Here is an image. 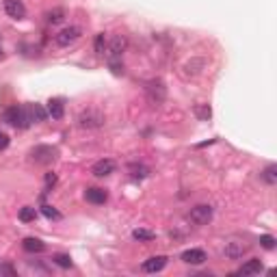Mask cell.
I'll list each match as a JSON object with an SVG mask.
<instances>
[{"label":"cell","instance_id":"cell-9","mask_svg":"<svg viewBox=\"0 0 277 277\" xmlns=\"http://www.w3.org/2000/svg\"><path fill=\"white\" fill-rule=\"evenodd\" d=\"M115 169H117V165H115L113 158H102L91 167V173L95 178H107V175L115 173Z\"/></svg>","mask_w":277,"mask_h":277},{"label":"cell","instance_id":"cell-29","mask_svg":"<svg viewBox=\"0 0 277 277\" xmlns=\"http://www.w3.org/2000/svg\"><path fill=\"white\" fill-rule=\"evenodd\" d=\"M9 143H11V139H9V134L0 130V149H7V148H9Z\"/></svg>","mask_w":277,"mask_h":277},{"label":"cell","instance_id":"cell-12","mask_svg":"<svg viewBox=\"0 0 277 277\" xmlns=\"http://www.w3.org/2000/svg\"><path fill=\"white\" fill-rule=\"evenodd\" d=\"M85 199L89 201V204H95V206H102L107 204L108 199V193L104 189H98V186H91V189L85 191Z\"/></svg>","mask_w":277,"mask_h":277},{"label":"cell","instance_id":"cell-8","mask_svg":"<svg viewBox=\"0 0 277 277\" xmlns=\"http://www.w3.org/2000/svg\"><path fill=\"white\" fill-rule=\"evenodd\" d=\"M80 35H83V28L80 26H67V28H63L61 33L54 35V43H57L59 48H67L78 42Z\"/></svg>","mask_w":277,"mask_h":277},{"label":"cell","instance_id":"cell-18","mask_svg":"<svg viewBox=\"0 0 277 277\" xmlns=\"http://www.w3.org/2000/svg\"><path fill=\"white\" fill-rule=\"evenodd\" d=\"M28 110H31V117L33 122H46L48 117V110L42 107V104H28Z\"/></svg>","mask_w":277,"mask_h":277},{"label":"cell","instance_id":"cell-20","mask_svg":"<svg viewBox=\"0 0 277 277\" xmlns=\"http://www.w3.org/2000/svg\"><path fill=\"white\" fill-rule=\"evenodd\" d=\"M132 238H134V240H139V243H149V240H154V238H156V234H154V232H149V230L139 228V230H134V232H132Z\"/></svg>","mask_w":277,"mask_h":277},{"label":"cell","instance_id":"cell-1","mask_svg":"<svg viewBox=\"0 0 277 277\" xmlns=\"http://www.w3.org/2000/svg\"><path fill=\"white\" fill-rule=\"evenodd\" d=\"M76 124L83 130H98L107 124V115L100 108H83L76 117Z\"/></svg>","mask_w":277,"mask_h":277},{"label":"cell","instance_id":"cell-13","mask_svg":"<svg viewBox=\"0 0 277 277\" xmlns=\"http://www.w3.org/2000/svg\"><path fill=\"white\" fill-rule=\"evenodd\" d=\"M180 260L186 262V264H204L206 260H208V256H206L204 249H186L182 256H180Z\"/></svg>","mask_w":277,"mask_h":277},{"label":"cell","instance_id":"cell-21","mask_svg":"<svg viewBox=\"0 0 277 277\" xmlns=\"http://www.w3.org/2000/svg\"><path fill=\"white\" fill-rule=\"evenodd\" d=\"M46 20H48V24H61L63 20H65V9L57 7V9H52V11H48L46 13Z\"/></svg>","mask_w":277,"mask_h":277},{"label":"cell","instance_id":"cell-5","mask_svg":"<svg viewBox=\"0 0 277 277\" xmlns=\"http://www.w3.org/2000/svg\"><path fill=\"white\" fill-rule=\"evenodd\" d=\"M59 156V149L52 148V145H35L31 149V160L37 165H50L54 163Z\"/></svg>","mask_w":277,"mask_h":277},{"label":"cell","instance_id":"cell-7","mask_svg":"<svg viewBox=\"0 0 277 277\" xmlns=\"http://www.w3.org/2000/svg\"><path fill=\"white\" fill-rule=\"evenodd\" d=\"M213 214H214V208L208 204H199V206H193L189 210V221L195 225H208L213 221Z\"/></svg>","mask_w":277,"mask_h":277},{"label":"cell","instance_id":"cell-22","mask_svg":"<svg viewBox=\"0 0 277 277\" xmlns=\"http://www.w3.org/2000/svg\"><path fill=\"white\" fill-rule=\"evenodd\" d=\"M35 219H37V210H35L33 206H24V208L20 210V221H22V223H31Z\"/></svg>","mask_w":277,"mask_h":277},{"label":"cell","instance_id":"cell-24","mask_svg":"<svg viewBox=\"0 0 277 277\" xmlns=\"http://www.w3.org/2000/svg\"><path fill=\"white\" fill-rule=\"evenodd\" d=\"M195 115H197L201 122H208L210 115H213V110H210L208 104H197V107H195Z\"/></svg>","mask_w":277,"mask_h":277},{"label":"cell","instance_id":"cell-25","mask_svg":"<svg viewBox=\"0 0 277 277\" xmlns=\"http://www.w3.org/2000/svg\"><path fill=\"white\" fill-rule=\"evenodd\" d=\"M107 37H104V33H100V35H95V42H93V48H95V52L98 54H104L107 52Z\"/></svg>","mask_w":277,"mask_h":277},{"label":"cell","instance_id":"cell-6","mask_svg":"<svg viewBox=\"0 0 277 277\" xmlns=\"http://www.w3.org/2000/svg\"><path fill=\"white\" fill-rule=\"evenodd\" d=\"M249 249H251V243H247L245 238H238V236H234V238H230L228 243H225L223 254L228 256L230 260H238V258H243V256H245Z\"/></svg>","mask_w":277,"mask_h":277},{"label":"cell","instance_id":"cell-15","mask_svg":"<svg viewBox=\"0 0 277 277\" xmlns=\"http://www.w3.org/2000/svg\"><path fill=\"white\" fill-rule=\"evenodd\" d=\"M258 273H262V262L258 258L247 260L245 264L236 271V275H258Z\"/></svg>","mask_w":277,"mask_h":277},{"label":"cell","instance_id":"cell-30","mask_svg":"<svg viewBox=\"0 0 277 277\" xmlns=\"http://www.w3.org/2000/svg\"><path fill=\"white\" fill-rule=\"evenodd\" d=\"M43 182H46V189H52V186L57 184V173H46Z\"/></svg>","mask_w":277,"mask_h":277},{"label":"cell","instance_id":"cell-19","mask_svg":"<svg viewBox=\"0 0 277 277\" xmlns=\"http://www.w3.org/2000/svg\"><path fill=\"white\" fill-rule=\"evenodd\" d=\"M260 175H262V180H264V182L269 184V186L277 184V167H275V165H269V167L262 171Z\"/></svg>","mask_w":277,"mask_h":277},{"label":"cell","instance_id":"cell-16","mask_svg":"<svg viewBox=\"0 0 277 277\" xmlns=\"http://www.w3.org/2000/svg\"><path fill=\"white\" fill-rule=\"evenodd\" d=\"M48 115L52 119H63V115H65V104H63V100L61 98H52L48 102Z\"/></svg>","mask_w":277,"mask_h":277},{"label":"cell","instance_id":"cell-27","mask_svg":"<svg viewBox=\"0 0 277 277\" xmlns=\"http://www.w3.org/2000/svg\"><path fill=\"white\" fill-rule=\"evenodd\" d=\"M260 245L271 251V249H275V238L271 234H264V236H260Z\"/></svg>","mask_w":277,"mask_h":277},{"label":"cell","instance_id":"cell-14","mask_svg":"<svg viewBox=\"0 0 277 277\" xmlns=\"http://www.w3.org/2000/svg\"><path fill=\"white\" fill-rule=\"evenodd\" d=\"M22 247H24V251H28V254H43V251H46V243H43L42 238H33V236L24 238Z\"/></svg>","mask_w":277,"mask_h":277},{"label":"cell","instance_id":"cell-28","mask_svg":"<svg viewBox=\"0 0 277 277\" xmlns=\"http://www.w3.org/2000/svg\"><path fill=\"white\" fill-rule=\"evenodd\" d=\"M0 275H9V277H16V275H18V271L13 269V266L9 264V262H2V264H0Z\"/></svg>","mask_w":277,"mask_h":277},{"label":"cell","instance_id":"cell-23","mask_svg":"<svg viewBox=\"0 0 277 277\" xmlns=\"http://www.w3.org/2000/svg\"><path fill=\"white\" fill-rule=\"evenodd\" d=\"M52 264L61 266V269H72V258L67 254H54L52 256Z\"/></svg>","mask_w":277,"mask_h":277},{"label":"cell","instance_id":"cell-11","mask_svg":"<svg viewBox=\"0 0 277 277\" xmlns=\"http://www.w3.org/2000/svg\"><path fill=\"white\" fill-rule=\"evenodd\" d=\"M167 256H152V258H148L143 262V273H158V271H163L165 266H167Z\"/></svg>","mask_w":277,"mask_h":277},{"label":"cell","instance_id":"cell-3","mask_svg":"<svg viewBox=\"0 0 277 277\" xmlns=\"http://www.w3.org/2000/svg\"><path fill=\"white\" fill-rule=\"evenodd\" d=\"M143 89H145V98H148V102L152 104V107L165 104V100H167V87H165V83L160 78L148 80Z\"/></svg>","mask_w":277,"mask_h":277},{"label":"cell","instance_id":"cell-17","mask_svg":"<svg viewBox=\"0 0 277 277\" xmlns=\"http://www.w3.org/2000/svg\"><path fill=\"white\" fill-rule=\"evenodd\" d=\"M128 173H130V178H134V180H143V178H148L149 175V167L148 165H143V163H130L128 165Z\"/></svg>","mask_w":277,"mask_h":277},{"label":"cell","instance_id":"cell-10","mask_svg":"<svg viewBox=\"0 0 277 277\" xmlns=\"http://www.w3.org/2000/svg\"><path fill=\"white\" fill-rule=\"evenodd\" d=\"M4 11L13 20H24L26 18V7L22 0H4Z\"/></svg>","mask_w":277,"mask_h":277},{"label":"cell","instance_id":"cell-2","mask_svg":"<svg viewBox=\"0 0 277 277\" xmlns=\"http://www.w3.org/2000/svg\"><path fill=\"white\" fill-rule=\"evenodd\" d=\"M4 122L13 128H20V130H26L31 128L33 124V117H31V110L28 107H9L4 110Z\"/></svg>","mask_w":277,"mask_h":277},{"label":"cell","instance_id":"cell-4","mask_svg":"<svg viewBox=\"0 0 277 277\" xmlns=\"http://www.w3.org/2000/svg\"><path fill=\"white\" fill-rule=\"evenodd\" d=\"M126 48H128V39H126V35H115L113 39L107 43V63H122V57L126 52Z\"/></svg>","mask_w":277,"mask_h":277},{"label":"cell","instance_id":"cell-31","mask_svg":"<svg viewBox=\"0 0 277 277\" xmlns=\"http://www.w3.org/2000/svg\"><path fill=\"white\" fill-rule=\"evenodd\" d=\"M0 59H4V52H2V48H0Z\"/></svg>","mask_w":277,"mask_h":277},{"label":"cell","instance_id":"cell-26","mask_svg":"<svg viewBox=\"0 0 277 277\" xmlns=\"http://www.w3.org/2000/svg\"><path fill=\"white\" fill-rule=\"evenodd\" d=\"M42 214L46 216L50 221H59L61 219V213H59L57 208H52V206H42Z\"/></svg>","mask_w":277,"mask_h":277}]
</instances>
